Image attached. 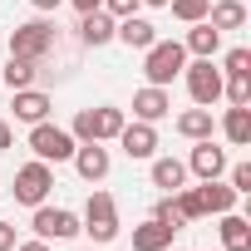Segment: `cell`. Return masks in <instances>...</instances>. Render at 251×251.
<instances>
[{
    "label": "cell",
    "instance_id": "1",
    "mask_svg": "<svg viewBox=\"0 0 251 251\" xmlns=\"http://www.w3.org/2000/svg\"><path fill=\"white\" fill-rule=\"evenodd\" d=\"M54 45H59V30H54L50 20H25V25L10 30V54H15V59L45 64V59L54 54Z\"/></svg>",
    "mask_w": 251,
    "mask_h": 251
},
{
    "label": "cell",
    "instance_id": "2",
    "mask_svg": "<svg viewBox=\"0 0 251 251\" xmlns=\"http://www.w3.org/2000/svg\"><path fill=\"white\" fill-rule=\"evenodd\" d=\"M123 108H113V103H99V108H79V118H74V143H113L118 138V128H123Z\"/></svg>",
    "mask_w": 251,
    "mask_h": 251
},
{
    "label": "cell",
    "instance_id": "3",
    "mask_svg": "<svg viewBox=\"0 0 251 251\" xmlns=\"http://www.w3.org/2000/svg\"><path fill=\"white\" fill-rule=\"evenodd\" d=\"M182 64H187L182 40H153V45L143 50V74H148V84H158V89H168V84L182 74Z\"/></svg>",
    "mask_w": 251,
    "mask_h": 251
},
{
    "label": "cell",
    "instance_id": "4",
    "mask_svg": "<svg viewBox=\"0 0 251 251\" xmlns=\"http://www.w3.org/2000/svg\"><path fill=\"white\" fill-rule=\"evenodd\" d=\"M74 148H79V143H74L69 128H59V123H50V118H45V123H30V153H35L40 163H50V168H54V163H69Z\"/></svg>",
    "mask_w": 251,
    "mask_h": 251
},
{
    "label": "cell",
    "instance_id": "5",
    "mask_svg": "<svg viewBox=\"0 0 251 251\" xmlns=\"http://www.w3.org/2000/svg\"><path fill=\"white\" fill-rule=\"evenodd\" d=\"M79 231H89L99 246L113 241V236L123 231V226H118V202H113V192H89L84 217H79Z\"/></svg>",
    "mask_w": 251,
    "mask_h": 251
},
{
    "label": "cell",
    "instance_id": "6",
    "mask_svg": "<svg viewBox=\"0 0 251 251\" xmlns=\"http://www.w3.org/2000/svg\"><path fill=\"white\" fill-rule=\"evenodd\" d=\"M15 202L20 207H40V202H50V192H54V168L50 163H40V158H30L25 168H15Z\"/></svg>",
    "mask_w": 251,
    "mask_h": 251
},
{
    "label": "cell",
    "instance_id": "7",
    "mask_svg": "<svg viewBox=\"0 0 251 251\" xmlns=\"http://www.w3.org/2000/svg\"><path fill=\"white\" fill-rule=\"evenodd\" d=\"M182 79H187V94H192L197 108H212V103L222 99V69H217L212 59H192V64H182Z\"/></svg>",
    "mask_w": 251,
    "mask_h": 251
},
{
    "label": "cell",
    "instance_id": "8",
    "mask_svg": "<svg viewBox=\"0 0 251 251\" xmlns=\"http://www.w3.org/2000/svg\"><path fill=\"white\" fill-rule=\"evenodd\" d=\"M30 212H35L30 226H35L40 241H69V236H79V217H74L69 207H50V202H40V207H30Z\"/></svg>",
    "mask_w": 251,
    "mask_h": 251
},
{
    "label": "cell",
    "instance_id": "9",
    "mask_svg": "<svg viewBox=\"0 0 251 251\" xmlns=\"http://www.w3.org/2000/svg\"><path fill=\"white\" fill-rule=\"evenodd\" d=\"M118 148L128 153L133 163H148V158H158V128H153V123H143V118L123 123V128H118Z\"/></svg>",
    "mask_w": 251,
    "mask_h": 251
},
{
    "label": "cell",
    "instance_id": "10",
    "mask_svg": "<svg viewBox=\"0 0 251 251\" xmlns=\"http://www.w3.org/2000/svg\"><path fill=\"white\" fill-rule=\"evenodd\" d=\"M187 173L202 177V182H207V177H222V173H226V148H217L212 138H197L192 153H187Z\"/></svg>",
    "mask_w": 251,
    "mask_h": 251
},
{
    "label": "cell",
    "instance_id": "11",
    "mask_svg": "<svg viewBox=\"0 0 251 251\" xmlns=\"http://www.w3.org/2000/svg\"><path fill=\"white\" fill-rule=\"evenodd\" d=\"M69 163H74V173H79L84 182H103V177H108V168H113V158H108V148H103V143H79Z\"/></svg>",
    "mask_w": 251,
    "mask_h": 251
},
{
    "label": "cell",
    "instance_id": "12",
    "mask_svg": "<svg viewBox=\"0 0 251 251\" xmlns=\"http://www.w3.org/2000/svg\"><path fill=\"white\" fill-rule=\"evenodd\" d=\"M168 113H173V94H168V89L143 84V89L133 94V118H143V123H163Z\"/></svg>",
    "mask_w": 251,
    "mask_h": 251
},
{
    "label": "cell",
    "instance_id": "13",
    "mask_svg": "<svg viewBox=\"0 0 251 251\" xmlns=\"http://www.w3.org/2000/svg\"><path fill=\"white\" fill-rule=\"evenodd\" d=\"M10 108H15V123H45L50 108H54V99L30 84V89H15V103H10Z\"/></svg>",
    "mask_w": 251,
    "mask_h": 251
},
{
    "label": "cell",
    "instance_id": "14",
    "mask_svg": "<svg viewBox=\"0 0 251 251\" xmlns=\"http://www.w3.org/2000/svg\"><path fill=\"white\" fill-rule=\"evenodd\" d=\"M113 40H123L128 50H148V45L158 40V25L143 20V15H123V20L113 25Z\"/></svg>",
    "mask_w": 251,
    "mask_h": 251
},
{
    "label": "cell",
    "instance_id": "15",
    "mask_svg": "<svg viewBox=\"0 0 251 251\" xmlns=\"http://www.w3.org/2000/svg\"><path fill=\"white\" fill-rule=\"evenodd\" d=\"M113 25H118V20H113L108 10H89V15H79V40H84L89 50H103V45L113 40Z\"/></svg>",
    "mask_w": 251,
    "mask_h": 251
},
{
    "label": "cell",
    "instance_id": "16",
    "mask_svg": "<svg viewBox=\"0 0 251 251\" xmlns=\"http://www.w3.org/2000/svg\"><path fill=\"white\" fill-rule=\"evenodd\" d=\"M173 236H177V226H168V222L148 217L143 226H133V251H168V246H173Z\"/></svg>",
    "mask_w": 251,
    "mask_h": 251
},
{
    "label": "cell",
    "instance_id": "17",
    "mask_svg": "<svg viewBox=\"0 0 251 251\" xmlns=\"http://www.w3.org/2000/svg\"><path fill=\"white\" fill-rule=\"evenodd\" d=\"M182 50H187V54H197V59H212V54L222 50V30H212L207 20H197V25H187Z\"/></svg>",
    "mask_w": 251,
    "mask_h": 251
},
{
    "label": "cell",
    "instance_id": "18",
    "mask_svg": "<svg viewBox=\"0 0 251 251\" xmlns=\"http://www.w3.org/2000/svg\"><path fill=\"white\" fill-rule=\"evenodd\" d=\"M217 236H222V251H251V222L236 217V212H222Z\"/></svg>",
    "mask_w": 251,
    "mask_h": 251
},
{
    "label": "cell",
    "instance_id": "19",
    "mask_svg": "<svg viewBox=\"0 0 251 251\" xmlns=\"http://www.w3.org/2000/svg\"><path fill=\"white\" fill-rule=\"evenodd\" d=\"M197 192H202V207H207L212 217H222V212H236V192H231V182H222V177H207Z\"/></svg>",
    "mask_w": 251,
    "mask_h": 251
},
{
    "label": "cell",
    "instance_id": "20",
    "mask_svg": "<svg viewBox=\"0 0 251 251\" xmlns=\"http://www.w3.org/2000/svg\"><path fill=\"white\" fill-rule=\"evenodd\" d=\"M222 138L231 148H251V108H226L222 113Z\"/></svg>",
    "mask_w": 251,
    "mask_h": 251
},
{
    "label": "cell",
    "instance_id": "21",
    "mask_svg": "<svg viewBox=\"0 0 251 251\" xmlns=\"http://www.w3.org/2000/svg\"><path fill=\"white\" fill-rule=\"evenodd\" d=\"M148 163H153V187H163V192L187 187V163H177V158H148Z\"/></svg>",
    "mask_w": 251,
    "mask_h": 251
},
{
    "label": "cell",
    "instance_id": "22",
    "mask_svg": "<svg viewBox=\"0 0 251 251\" xmlns=\"http://www.w3.org/2000/svg\"><path fill=\"white\" fill-rule=\"evenodd\" d=\"M212 108H182L177 113V133L187 138V143H197V138H212Z\"/></svg>",
    "mask_w": 251,
    "mask_h": 251
},
{
    "label": "cell",
    "instance_id": "23",
    "mask_svg": "<svg viewBox=\"0 0 251 251\" xmlns=\"http://www.w3.org/2000/svg\"><path fill=\"white\" fill-rule=\"evenodd\" d=\"M207 25H212V30H241V25H246V5H241V0H212Z\"/></svg>",
    "mask_w": 251,
    "mask_h": 251
},
{
    "label": "cell",
    "instance_id": "24",
    "mask_svg": "<svg viewBox=\"0 0 251 251\" xmlns=\"http://www.w3.org/2000/svg\"><path fill=\"white\" fill-rule=\"evenodd\" d=\"M35 74H40V64H30V59H5V69H0V79H5V89L15 94V89H30L35 84Z\"/></svg>",
    "mask_w": 251,
    "mask_h": 251
},
{
    "label": "cell",
    "instance_id": "25",
    "mask_svg": "<svg viewBox=\"0 0 251 251\" xmlns=\"http://www.w3.org/2000/svg\"><path fill=\"white\" fill-rule=\"evenodd\" d=\"M222 99L231 108H251V74H222Z\"/></svg>",
    "mask_w": 251,
    "mask_h": 251
},
{
    "label": "cell",
    "instance_id": "26",
    "mask_svg": "<svg viewBox=\"0 0 251 251\" xmlns=\"http://www.w3.org/2000/svg\"><path fill=\"white\" fill-rule=\"evenodd\" d=\"M173 207H177L182 226H187V222H202V217H207V207H202V192H197V187H177V192H173Z\"/></svg>",
    "mask_w": 251,
    "mask_h": 251
},
{
    "label": "cell",
    "instance_id": "27",
    "mask_svg": "<svg viewBox=\"0 0 251 251\" xmlns=\"http://www.w3.org/2000/svg\"><path fill=\"white\" fill-rule=\"evenodd\" d=\"M168 10H173V20H182V25H197V20H207L212 0H168Z\"/></svg>",
    "mask_w": 251,
    "mask_h": 251
},
{
    "label": "cell",
    "instance_id": "28",
    "mask_svg": "<svg viewBox=\"0 0 251 251\" xmlns=\"http://www.w3.org/2000/svg\"><path fill=\"white\" fill-rule=\"evenodd\" d=\"M222 74H251V50H246V45L226 50V59H222Z\"/></svg>",
    "mask_w": 251,
    "mask_h": 251
},
{
    "label": "cell",
    "instance_id": "29",
    "mask_svg": "<svg viewBox=\"0 0 251 251\" xmlns=\"http://www.w3.org/2000/svg\"><path fill=\"white\" fill-rule=\"evenodd\" d=\"M153 217H158V222H168V226H182V217H177V207H173V192H163V197H158Z\"/></svg>",
    "mask_w": 251,
    "mask_h": 251
},
{
    "label": "cell",
    "instance_id": "30",
    "mask_svg": "<svg viewBox=\"0 0 251 251\" xmlns=\"http://www.w3.org/2000/svg\"><path fill=\"white\" fill-rule=\"evenodd\" d=\"M231 192H236V197L251 192V163H236V168H231Z\"/></svg>",
    "mask_w": 251,
    "mask_h": 251
},
{
    "label": "cell",
    "instance_id": "31",
    "mask_svg": "<svg viewBox=\"0 0 251 251\" xmlns=\"http://www.w3.org/2000/svg\"><path fill=\"white\" fill-rule=\"evenodd\" d=\"M138 5H143V0H103V10H108L113 20H123V15H138Z\"/></svg>",
    "mask_w": 251,
    "mask_h": 251
},
{
    "label": "cell",
    "instance_id": "32",
    "mask_svg": "<svg viewBox=\"0 0 251 251\" xmlns=\"http://www.w3.org/2000/svg\"><path fill=\"white\" fill-rule=\"evenodd\" d=\"M0 251H15V226L0 222Z\"/></svg>",
    "mask_w": 251,
    "mask_h": 251
},
{
    "label": "cell",
    "instance_id": "33",
    "mask_svg": "<svg viewBox=\"0 0 251 251\" xmlns=\"http://www.w3.org/2000/svg\"><path fill=\"white\" fill-rule=\"evenodd\" d=\"M5 148H15V128H10L5 118H0V153H5Z\"/></svg>",
    "mask_w": 251,
    "mask_h": 251
},
{
    "label": "cell",
    "instance_id": "34",
    "mask_svg": "<svg viewBox=\"0 0 251 251\" xmlns=\"http://www.w3.org/2000/svg\"><path fill=\"white\" fill-rule=\"evenodd\" d=\"M69 5H74L79 15H89V10H103V0H69Z\"/></svg>",
    "mask_w": 251,
    "mask_h": 251
},
{
    "label": "cell",
    "instance_id": "35",
    "mask_svg": "<svg viewBox=\"0 0 251 251\" xmlns=\"http://www.w3.org/2000/svg\"><path fill=\"white\" fill-rule=\"evenodd\" d=\"M15 251H50V241H40V236L35 241H15Z\"/></svg>",
    "mask_w": 251,
    "mask_h": 251
},
{
    "label": "cell",
    "instance_id": "36",
    "mask_svg": "<svg viewBox=\"0 0 251 251\" xmlns=\"http://www.w3.org/2000/svg\"><path fill=\"white\" fill-rule=\"evenodd\" d=\"M30 5H35V10H59L64 0H30Z\"/></svg>",
    "mask_w": 251,
    "mask_h": 251
},
{
    "label": "cell",
    "instance_id": "37",
    "mask_svg": "<svg viewBox=\"0 0 251 251\" xmlns=\"http://www.w3.org/2000/svg\"><path fill=\"white\" fill-rule=\"evenodd\" d=\"M143 5H153V10H168V0H143Z\"/></svg>",
    "mask_w": 251,
    "mask_h": 251
},
{
    "label": "cell",
    "instance_id": "38",
    "mask_svg": "<svg viewBox=\"0 0 251 251\" xmlns=\"http://www.w3.org/2000/svg\"><path fill=\"white\" fill-rule=\"evenodd\" d=\"M168 251H182V246H177V241H173V246H168Z\"/></svg>",
    "mask_w": 251,
    "mask_h": 251
}]
</instances>
